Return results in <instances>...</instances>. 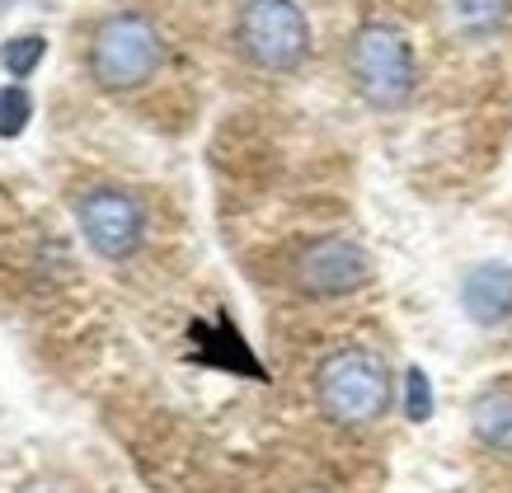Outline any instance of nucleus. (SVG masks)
<instances>
[{"label":"nucleus","instance_id":"1a4fd4ad","mask_svg":"<svg viewBox=\"0 0 512 493\" xmlns=\"http://www.w3.org/2000/svg\"><path fill=\"white\" fill-rule=\"evenodd\" d=\"M43 57H47V38H43V33H19V38H10V43L0 47V66H5L15 80L33 76Z\"/></svg>","mask_w":512,"mask_h":493},{"label":"nucleus","instance_id":"9d476101","mask_svg":"<svg viewBox=\"0 0 512 493\" xmlns=\"http://www.w3.org/2000/svg\"><path fill=\"white\" fill-rule=\"evenodd\" d=\"M512 10V0H456V19L470 33H489L494 24H503Z\"/></svg>","mask_w":512,"mask_h":493},{"label":"nucleus","instance_id":"7ed1b4c3","mask_svg":"<svg viewBox=\"0 0 512 493\" xmlns=\"http://www.w3.org/2000/svg\"><path fill=\"white\" fill-rule=\"evenodd\" d=\"M348 76L372 108H400L414 94V47L390 24H362L348 43Z\"/></svg>","mask_w":512,"mask_h":493},{"label":"nucleus","instance_id":"ddd939ff","mask_svg":"<svg viewBox=\"0 0 512 493\" xmlns=\"http://www.w3.org/2000/svg\"><path fill=\"white\" fill-rule=\"evenodd\" d=\"M296 493H329V489H296Z\"/></svg>","mask_w":512,"mask_h":493},{"label":"nucleus","instance_id":"f03ea898","mask_svg":"<svg viewBox=\"0 0 512 493\" xmlns=\"http://www.w3.org/2000/svg\"><path fill=\"white\" fill-rule=\"evenodd\" d=\"M235 47L259 71H296L311 52V24L296 0H245L235 15Z\"/></svg>","mask_w":512,"mask_h":493},{"label":"nucleus","instance_id":"0eeeda50","mask_svg":"<svg viewBox=\"0 0 512 493\" xmlns=\"http://www.w3.org/2000/svg\"><path fill=\"white\" fill-rule=\"evenodd\" d=\"M461 310L475 324L494 329L512 320V268L508 263H480L461 278Z\"/></svg>","mask_w":512,"mask_h":493},{"label":"nucleus","instance_id":"39448f33","mask_svg":"<svg viewBox=\"0 0 512 493\" xmlns=\"http://www.w3.org/2000/svg\"><path fill=\"white\" fill-rule=\"evenodd\" d=\"M76 216H80V235L90 240L99 259H127L141 245V231H146L141 202L127 188H109V184L85 188L76 202Z\"/></svg>","mask_w":512,"mask_h":493},{"label":"nucleus","instance_id":"6e6552de","mask_svg":"<svg viewBox=\"0 0 512 493\" xmlns=\"http://www.w3.org/2000/svg\"><path fill=\"white\" fill-rule=\"evenodd\" d=\"M470 428L484 447L512 456V390H484L480 400L470 404Z\"/></svg>","mask_w":512,"mask_h":493},{"label":"nucleus","instance_id":"20e7f679","mask_svg":"<svg viewBox=\"0 0 512 493\" xmlns=\"http://www.w3.org/2000/svg\"><path fill=\"white\" fill-rule=\"evenodd\" d=\"M160 29L137 10L109 15L90 38V76L104 90H137L160 66Z\"/></svg>","mask_w":512,"mask_h":493},{"label":"nucleus","instance_id":"4468645a","mask_svg":"<svg viewBox=\"0 0 512 493\" xmlns=\"http://www.w3.org/2000/svg\"><path fill=\"white\" fill-rule=\"evenodd\" d=\"M29 493H47V489H29Z\"/></svg>","mask_w":512,"mask_h":493},{"label":"nucleus","instance_id":"423d86ee","mask_svg":"<svg viewBox=\"0 0 512 493\" xmlns=\"http://www.w3.org/2000/svg\"><path fill=\"white\" fill-rule=\"evenodd\" d=\"M292 282H296V292L320 296V301L348 296L372 282V259H367V249L357 245V240L325 235V240H315V245H306L296 254Z\"/></svg>","mask_w":512,"mask_h":493},{"label":"nucleus","instance_id":"f257e3e1","mask_svg":"<svg viewBox=\"0 0 512 493\" xmlns=\"http://www.w3.org/2000/svg\"><path fill=\"white\" fill-rule=\"evenodd\" d=\"M315 400L343 428H367L390 409V367L372 348H334L315 367Z\"/></svg>","mask_w":512,"mask_h":493},{"label":"nucleus","instance_id":"f8f14e48","mask_svg":"<svg viewBox=\"0 0 512 493\" xmlns=\"http://www.w3.org/2000/svg\"><path fill=\"white\" fill-rule=\"evenodd\" d=\"M33 118V99L19 85H5L0 90V137H19Z\"/></svg>","mask_w":512,"mask_h":493},{"label":"nucleus","instance_id":"9b49d317","mask_svg":"<svg viewBox=\"0 0 512 493\" xmlns=\"http://www.w3.org/2000/svg\"><path fill=\"white\" fill-rule=\"evenodd\" d=\"M404 414L414 423H428L433 418V381L423 367H409L404 371Z\"/></svg>","mask_w":512,"mask_h":493}]
</instances>
